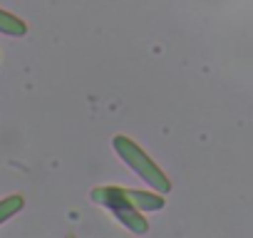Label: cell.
Here are the masks:
<instances>
[{
    "label": "cell",
    "instance_id": "obj_1",
    "mask_svg": "<svg viewBox=\"0 0 253 238\" xmlns=\"http://www.w3.org/2000/svg\"><path fill=\"white\" fill-rule=\"evenodd\" d=\"M92 201L109 208L114 218H119L129 231L134 233H147L149 223L142 216V211H159L164 206L162 196L144 194V191H126L119 186H102L92 191Z\"/></svg>",
    "mask_w": 253,
    "mask_h": 238
},
{
    "label": "cell",
    "instance_id": "obj_2",
    "mask_svg": "<svg viewBox=\"0 0 253 238\" xmlns=\"http://www.w3.org/2000/svg\"><path fill=\"white\" fill-rule=\"evenodd\" d=\"M112 144H114L117 154L126 161V166L134 169L149 186H154V191H159V194H169V191H171V181L164 176V171H162V169H159V166H157L132 139H126V137H114Z\"/></svg>",
    "mask_w": 253,
    "mask_h": 238
},
{
    "label": "cell",
    "instance_id": "obj_3",
    "mask_svg": "<svg viewBox=\"0 0 253 238\" xmlns=\"http://www.w3.org/2000/svg\"><path fill=\"white\" fill-rule=\"evenodd\" d=\"M0 33L13 35V38H23L28 33V25L20 18H15V15H10L5 10H0Z\"/></svg>",
    "mask_w": 253,
    "mask_h": 238
},
{
    "label": "cell",
    "instance_id": "obj_4",
    "mask_svg": "<svg viewBox=\"0 0 253 238\" xmlns=\"http://www.w3.org/2000/svg\"><path fill=\"white\" fill-rule=\"evenodd\" d=\"M23 208V196H5L3 201H0V223H5L8 218H13L18 211Z\"/></svg>",
    "mask_w": 253,
    "mask_h": 238
}]
</instances>
